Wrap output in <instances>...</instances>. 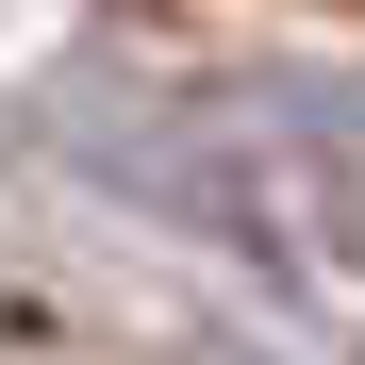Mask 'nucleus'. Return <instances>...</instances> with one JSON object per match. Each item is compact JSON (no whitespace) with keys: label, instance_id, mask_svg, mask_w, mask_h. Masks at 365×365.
<instances>
[{"label":"nucleus","instance_id":"nucleus-1","mask_svg":"<svg viewBox=\"0 0 365 365\" xmlns=\"http://www.w3.org/2000/svg\"><path fill=\"white\" fill-rule=\"evenodd\" d=\"M316 250L365 282V133H332V150H316Z\"/></svg>","mask_w":365,"mask_h":365}]
</instances>
